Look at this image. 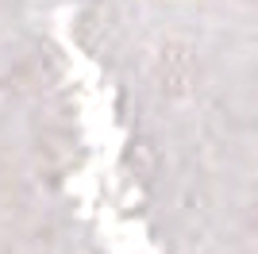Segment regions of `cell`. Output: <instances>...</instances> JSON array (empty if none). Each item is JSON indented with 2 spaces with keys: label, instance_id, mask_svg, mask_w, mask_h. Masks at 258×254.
I'll return each mask as SVG.
<instances>
[{
  "label": "cell",
  "instance_id": "cell-1",
  "mask_svg": "<svg viewBox=\"0 0 258 254\" xmlns=\"http://www.w3.org/2000/svg\"><path fill=\"white\" fill-rule=\"evenodd\" d=\"M100 46L158 254H258V0H104Z\"/></svg>",
  "mask_w": 258,
  "mask_h": 254
}]
</instances>
